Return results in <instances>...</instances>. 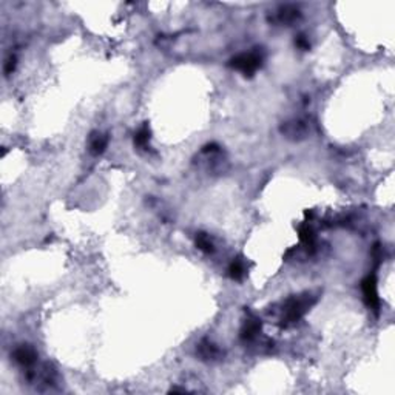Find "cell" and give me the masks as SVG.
<instances>
[{"mask_svg": "<svg viewBox=\"0 0 395 395\" xmlns=\"http://www.w3.org/2000/svg\"><path fill=\"white\" fill-rule=\"evenodd\" d=\"M314 304V300L310 295H304V296H294L290 300H287L284 304V316L282 320L290 324V322H296L304 314L308 312V309Z\"/></svg>", "mask_w": 395, "mask_h": 395, "instance_id": "cell-1", "label": "cell"}, {"mask_svg": "<svg viewBox=\"0 0 395 395\" xmlns=\"http://www.w3.org/2000/svg\"><path fill=\"white\" fill-rule=\"evenodd\" d=\"M261 62L262 59L258 52H242V54H238L236 58H233L228 65L233 70L241 71L244 76H252L261 66Z\"/></svg>", "mask_w": 395, "mask_h": 395, "instance_id": "cell-2", "label": "cell"}, {"mask_svg": "<svg viewBox=\"0 0 395 395\" xmlns=\"http://www.w3.org/2000/svg\"><path fill=\"white\" fill-rule=\"evenodd\" d=\"M362 290H363V298L364 302L369 309H372L374 312H378L380 308V298L378 294H376V282L375 278L372 275H369L368 278L363 280L362 282Z\"/></svg>", "mask_w": 395, "mask_h": 395, "instance_id": "cell-3", "label": "cell"}, {"mask_svg": "<svg viewBox=\"0 0 395 395\" xmlns=\"http://www.w3.org/2000/svg\"><path fill=\"white\" fill-rule=\"evenodd\" d=\"M14 360L24 368H30L38 360V352L31 346H20L14 350Z\"/></svg>", "mask_w": 395, "mask_h": 395, "instance_id": "cell-4", "label": "cell"}, {"mask_svg": "<svg viewBox=\"0 0 395 395\" xmlns=\"http://www.w3.org/2000/svg\"><path fill=\"white\" fill-rule=\"evenodd\" d=\"M308 132V127L306 124L301 122V120H294V122H287L284 127H282V133L287 136V138H292V139H296V138H302Z\"/></svg>", "mask_w": 395, "mask_h": 395, "instance_id": "cell-5", "label": "cell"}, {"mask_svg": "<svg viewBox=\"0 0 395 395\" xmlns=\"http://www.w3.org/2000/svg\"><path fill=\"white\" fill-rule=\"evenodd\" d=\"M108 146V136L100 134V133H93V136L90 138V152L93 154H102Z\"/></svg>", "mask_w": 395, "mask_h": 395, "instance_id": "cell-6", "label": "cell"}, {"mask_svg": "<svg viewBox=\"0 0 395 395\" xmlns=\"http://www.w3.org/2000/svg\"><path fill=\"white\" fill-rule=\"evenodd\" d=\"M198 354H200L202 360H216L221 352L213 343H210V341H202V343L198 346Z\"/></svg>", "mask_w": 395, "mask_h": 395, "instance_id": "cell-7", "label": "cell"}, {"mask_svg": "<svg viewBox=\"0 0 395 395\" xmlns=\"http://www.w3.org/2000/svg\"><path fill=\"white\" fill-rule=\"evenodd\" d=\"M261 329V322L258 320H247L246 321V324L242 326L241 329V338L242 340H252L256 336V334L260 332Z\"/></svg>", "mask_w": 395, "mask_h": 395, "instance_id": "cell-8", "label": "cell"}, {"mask_svg": "<svg viewBox=\"0 0 395 395\" xmlns=\"http://www.w3.org/2000/svg\"><path fill=\"white\" fill-rule=\"evenodd\" d=\"M298 232H300V238H301V241L308 246V248H309V247L314 248V246H315V233H314V228L309 226V222L300 226Z\"/></svg>", "mask_w": 395, "mask_h": 395, "instance_id": "cell-9", "label": "cell"}, {"mask_svg": "<svg viewBox=\"0 0 395 395\" xmlns=\"http://www.w3.org/2000/svg\"><path fill=\"white\" fill-rule=\"evenodd\" d=\"M298 16H300V11L294 6H284L278 12V20L282 22V24H290L294 20L298 19Z\"/></svg>", "mask_w": 395, "mask_h": 395, "instance_id": "cell-10", "label": "cell"}, {"mask_svg": "<svg viewBox=\"0 0 395 395\" xmlns=\"http://www.w3.org/2000/svg\"><path fill=\"white\" fill-rule=\"evenodd\" d=\"M246 274V266L241 260H235L228 267V275L233 280H241Z\"/></svg>", "mask_w": 395, "mask_h": 395, "instance_id": "cell-11", "label": "cell"}, {"mask_svg": "<svg viewBox=\"0 0 395 395\" xmlns=\"http://www.w3.org/2000/svg\"><path fill=\"white\" fill-rule=\"evenodd\" d=\"M148 140H150V130H148V127L146 125V127H142L138 133H136V136H134V144L138 147H140V148H146L147 146H148Z\"/></svg>", "mask_w": 395, "mask_h": 395, "instance_id": "cell-12", "label": "cell"}, {"mask_svg": "<svg viewBox=\"0 0 395 395\" xmlns=\"http://www.w3.org/2000/svg\"><path fill=\"white\" fill-rule=\"evenodd\" d=\"M196 247L202 250L206 254H212L213 252V242L210 241V238L206 235V233H200L196 236Z\"/></svg>", "mask_w": 395, "mask_h": 395, "instance_id": "cell-13", "label": "cell"}, {"mask_svg": "<svg viewBox=\"0 0 395 395\" xmlns=\"http://www.w3.org/2000/svg\"><path fill=\"white\" fill-rule=\"evenodd\" d=\"M296 46L301 48V50H309L310 48V44L309 40L304 38V36H298V39H296Z\"/></svg>", "mask_w": 395, "mask_h": 395, "instance_id": "cell-14", "label": "cell"}, {"mask_svg": "<svg viewBox=\"0 0 395 395\" xmlns=\"http://www.w3.org/2000/svg\"><path fill=\"white\" fill-rule=\"evenodd\" d=\"M14 66H16V58H14V56H10L8 60H6V64H5V73H6V74L12 73Z\"/></svg>", "mask_w": 395, "mask_h": 395, "instance_id": "cell-15", "label": "cell"}]
</instances>
